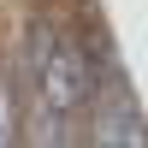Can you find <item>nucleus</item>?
<instances>
[{
	"instance_id": "3",
	"label": "nucleus",
	"mask_w": 148,
	"mask_h": 148,
	"mask_svg": "<svg viewBox=\"0 0 148 148\" xmlns=\"http://www.w3.org/2000/svg\"><path fill=\"white\" fill-rule=\"evenodd\" d=\"M12 142H18V95H12L6 71H0V148H12Z\"/></svg>"
},
{
	"instance_id": "2",
	"label": "nucleus",
	"mask_w": 148,
	"mask_h": 148,
	"mask_svg": "<svg viewBox=\"0 0 148 148\" xmlns=\"http://www.w3.org/2000/svg\"><path fill=\"white\" fill-rule=\"evenodd\" d=\"M95 142H107V148H148V119H142V107L130 101L125 89H113V95L101 101Z\"/></svg>"
},
{
	"instance_id": "1",
	"label": "nucleus",
	"mask_w": 148,
	"mask_h": 148,
	"mask_svg": "<svg viewBox=\"0 0 148 148\" xmlns=\"http://www.w3.org/2000/svg\"><path fill=\"white\" fill-rule=\"evenodd\" d=\"M24 65H30V83H36V95H42V107H53V113H77V107H89L95 89H101L89 47L71 30H53V24H42V18L24 36Z\"/></svg>"
}]
</instances>
